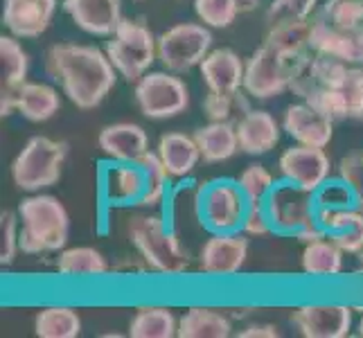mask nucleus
<instances>
[{"instance_id":"nucleus-1","label":"nucleus","mask_w":363,"mask_h":338,"mask_svg":"<svg viewBox=\"0 0 363 338\" xmlns=\"http://www.w3.org/2000/svg\"><path fill=\"white\" fill-rule=\"evenodd\" d=\"M45 70L79 111H93L116 89L118 70L93 45L59 43L45 55Z\"/></svg>"},{"instance_id":"nucleus-2","label":"nucleus","mask_w":363,"mask_h":338,"mask_svg":"<svg viewBox=\"0 0 363 338\" xmlns=\"http://www.w3.org/2000/svg\"><path fill=\"white\" fill-rule=\"evenodd\" d=\"M21 250L25 255L59 253L68 244L70 217L52 194H32L18 205Z\"/></svg>"},{"instance_id":"nucleus-3","label":"nucleus","mask_w":363,"mask_h":338,"mask_svg":"<svg viewBox=\"0 0 363 338\" xmlns=\"http://www.w3.org/2000/svg\"><path fill=\"white\" fill-rule=\"evenodd\" d=\"M273 230L280 235H294L300 242L323 240L325 230L316 219V194L307 192L289 181L275 183L273 192L264 201Z\"/></svg>"},{"instance_id":"nucleus-4","label":"nucleus","mask_w":363,"mask_h":338,"mask_svg":"<svg viewBox=\"0 0 363 338\" xmlns=\"http://www.w3.org/2000/svg\"><path fill=\"white\" fill-rule=\"evenodd\" d=\"M129 240L145 264L160 275H181L187 271V255L174 230L156 215H135L129 219Z\"/></svg>"},{"instance_id":"nucleus-5","label":"nucleus","mask_w":363,"mask_h":338,"mask_svg":"<svg viewBox=\"0 0 363 338\" xmlns=\"http://www.w3.org/2000/svg\"><path fill=\"white\" fill-rule=\"evenodd\" d=\"M68 145L45 135L30 137L11 162V181L23 192H41L59 183Z\"/></svg>"},{"instance_id":"nucleus-6","label":"nucleus","mask_w":363,"mask_h":338,"mask_svg":"<svg viewBox=\"0 0 363 338\" xmlns=\"http://www.w3.org/2000/svg\"><path fill=\"white\" fill-rule=\"evenodd\" d=\"M104 52L120 77L135 84L158 59V39L140 21L122 18L113 36H108Z\"/></svg>"},{"instance_id":"nucleus-7","label":"nucleus","mask_w":363,"mask_h":338,"mask_svg":"<svg viewBox=\"0 0 363 338\" xmlns=\"http://www.w3.org/2000/svg\"><path fill=\"white\" fill-rule=\"evenodd\" d=\"M196 215L210 235L240 232L248 212V201L237 181L217 179L203 183L196 192Z\"/></svg>"},{"instance_id":"nucleus-8","label":"nucleus","mask_w":363,"mask_h":338,"mask_svg":"<svg viewBox=\"0 0 363 338\" xmlns=\"http://www.w3.org/2000/svg\"><path fill=\"white\" fill-rule=\"evenodd\" d=\"M309 57L311 55L303 59H286L267 43L257 47L246 61V70H244L246 95L255 99H271L275 95L289 91L294 74Z\"/></svg>"},{"instance_id":"nucleus-9","label":"nucleus","mask_w":363,"mask_h":338,"mask_svg":"<svg viewBox=\"0 0 363 338\" xmlns=\"http://www.w3.org/2000/svg\"><path fill=\"white\" fill-rule=\"evenodd\" d=\"M135 104L149 120H172L190 108V89L177 72H147L135 81Z\"/></svg>"},{"instance_id":"nucleus-10","label":"nucleus","mask_w":363,"mask_h":338,"mask_svg":"<svg viewBox=\"0 0 363 338\" xmlns=\"http://www.w3.org/2000/svg\"><path fill=\"white\" fill-rule=\"evenodd\" d=\"M212 47V32L203 23H179L158 36V61L169 72L201 66Z\"/></svg>"},{"instance_id":"nucleus-11","label":"nucleus","mask_w":363,"mask_h":338,"mask_svg":"<svg viewBox=\"0 0 363 338\" xmlns=\"http://www.w3.org/2000/svg\"><path fill=\"white\" fill-rule=\"evenodd\" d=\"M278 167L282 174V181H289L314 194L330 181L332 174V162L330 156L325 154V149L305 145L286 149L278 160Z\"/></svg>"},{"instance_id":"nucleus-12","label":"nucleus","mask_w":363,"mask_h":338,"mask_svg":"<svg viewBox=\"0 0 363 338\" xmlns=\"http://www.w3.org/2000/svg\"><path fill=\"white\" fill-rule=\"evenodd\" d=\"M248 257V240L240 232L210 235L199 253V269L210 278H228L240 273Z\"/></svg>"},{"instance_id":"nucleus-13","label":"nucleus","mask_w":363,"mask_h":338,"mask_svg":"<svg viewBox=\"0 0 363 338\" xmlns=\"http://www.w3.org/2000/svg\"><path fill=\"white\" fill-rule=\"evenodd\" d=\"M291 322L305 338H345L352 329V307L303 305L294 309Z\"/></svg>"},{"instance_id":"nucleus-14","label":"nucleus","mask_w":363,"mask_h":338,"mask_svg":"<svg viewBox=\"0 0 363 338\" xmlns=\"http://www.w3.org/2000/svg\"><path fill=\"white\" fill-rule=\"evenodd\" d=\"M309 45L311 52L328 55L334 59H341L345 64H363V30L347 32L330 25L320 14L311 16L309 21Z\"/></svg>"},{"instance_id":"nucleus-15","label":"nucleus","mask_w":363,"mask_h":338,"mask_svg":"<svg viewBox=\"0 0 363 338\" xmlns=\"http://www.w3.org/2000/svg\"><path fill=\"white\" fill-rule=\"evenodd\" d=\"M55 11L57 0H3V23L16 39H39Z\"/></svg>"},{"instance_id":"nucleus-16","label":"nucleus","mask_w":363,"mask_h":338,"mask_svg":"<svg viewBox=\"0 0 363 338\" xmlns=\"http://www.w3.org/2000/svg\"><path fill=\"white\" fill-rule=\"evenodd\" d=\"M201 77L210 93L237 97L244 89V70L246 64L240 59V55L228 47L210 50L208 57L201 61Z\"/></svg>"},{"instance_id":"nucleus-17","label":"nucleus","mask_w":363,"mask_h":338,"mask_svg":"<svg viewBox=\"0 0 363 338\" xmlns=\"http://www.w3.org/2000/svg\"><path fill=\"white\" fill-rule=\"evenodd\" d=\"M282 129L286 135L294 137L298 145L305 147H318L325 149L332 142L334 135V120L328 118L325 113L314 108L311 104H294L286 108L284 120H282Z\"/></svg>"},{"instance_id":"nucleus-18","label":"nucleus","mask_w":363,"mask_h":338,"mask_svg":"<svg viewBox=\"0 0 363 338\" xmlns=\"http://www.w3.org/2000/svg\"><path fill=\"white\" fill-rule=\"evenodd\" d=\"M64 11L79 30L93 36H113L122 23V0H64Z\"/></svg>"},{"instance_id":"nucleus-19","label":"nucleus","mask_w":363,"mask_h":338,"mask_svg":"<svg viewBox=\"0 0 363 338\" xmlns=\"http://www.w3.org/2000/svg\"><path fill=\"white\" fill-rule=\"evenodd\" d=\"M30 57L14 34L0 36V116H11V99L28 81Z\"/></svg>"},{"instance_id":"nucleus-20","label":"nucleus","mask_w":363,"mask_h":338,"mask_svg":"<svg viewBox=\"0 0 363 338\" xmlns=\"http://www.w3.org/2000/svg\"><path fill=\"white\" fill-rule=\"evenodd\" d=\"M97 147L113 162H138L149 154V135L140 124L116 122L99 131Z\"/></svg>"},{"instance_id":"nucleus-21","label":"nucleus","mask_w":363,"mask_h":338,"mask_svg":"<svg viewBox=\"0 0 363 338\" xmlns=\"http://www.w3.org/2000/svg\"><path fill=\"white\" fill-rule=\"evenodd\" d=\"M147 190L140 162H116L102 174V194L111 205H140Z\"/></svg>"},{"instance_id":"nucleus-22","label":"nucleus","mask_w":363,"mask_h":338,"mask_svg":"<svg viewBox=\"0 0 363 338\" xmlns=\"http://www.w3.org/2000/svg\"><path fill=\"white\" fill-rule=\"evenodd\" d=\"M316 219L325 235L343 248V253L359 255L363 248V210L316 205Z\"/></svg>"},{"instance_id":"nucleus-23","label":"nucleus","mask_w":363,"mask_h":338,"mask_svg":"<svg viewBox=\"0 0 363 338\" xmlns=\"http://www.w3.org/2000/svg\"><path fill=\"white\" fill-rule=\"evenodd\" d=\"M237 140L246 156H264L280 142V124L269 111L248 108L237 122Z\"/></svg>"},{"instance_id":"nucleus-24","label":"nucleus","mask_w":363,"mask_h":338,"mask_svg":"<svg viewBox=\"0 0 363 338\" xmlns=\"http://www.w3.org/2000/svg\"><path fill=\"white\" fill-rule=\"evenodd\" d=\"M156 154L162 160V165H165L172 179L190 176L196 169L199 160H201V149H199L194 135H185V133L160 135Z\"/></svg>"},{"instance_id":"nucleus-25","label":"nucleus","mask_w":363,"mask_h":338,"mask_svg":"<svg viewBox=\"0 0 363 338\" xmlns=\"http://www.w3.org/2000/svg\"><path fill=\"white\" fill-rule=\"evenodd\" d=\"M61 108V97L52 86L41 81H25L11 99V111H18L30 122L52 120Z\"/></svg>"},{"instance_id":"nucleus-26","label":"nucleus","mask_w":363,"mask_h":338,"mask_svg":"<svg viewBox=\"0 0 363 338\" xmlns=\"http://www.w3.org/2000/svg\"><path fill=\"white\" fill-rule=\"evenodd\" d=\"M194 140L201 149V160L215 165V162L230 160L240 152V140H237V124L228 120L210 122L194 133Z\"/></svg>"},{"instance_id":"nucleus-27","label":"nucleus","mask_w":363,"mask_h":338,"mask_svg":"<svg viewBox=\"0 0 363 338\" xmlns=\"http://www.w3.org/2000/svg\"><path fill=\"white\" fill-rule=\"evenodd\" d=\"M230 334V318L217 309L190 307L179 320V338H228Z\"/></svg>"},{"instance_id":"nucleus-28","label":"nucleus","mask_w":363,"mask_h":338,"mask_svg":"<svg viewBox=\"0 0 363 338\" xmlns=\"http://www.w3.org/2000/svg\"><path fill=\"white\" fill-rule=\"evenodd\" d=\"M309 32L311 25L309 21H298V23H273L267 30L264 43L273 47L275 52H280L286 59H303L309 55Z\"/></svg>"},{"instance_id":"nucleus-29","label":"nucleus","mask_w":363,"mask_h":338,"mask_svg":"<svg viewBox=\"0 0 363 338\" xmlns=\"http://www.w3.org/2000/svg\"><path fill=\"white\" fill-rule=\"evenodd\" d=\"M303 271L311 278H336L343 271V248L332 237L305 244Z\"/></svg>"},{"instance_id":"nucleus-30","label":"nucleus","mask_w":363,"mask_h":338,"mask_svg":"<svg viewBox=\"0 0 363 338\" xmlns=\"http://www.w3.org/2000/svg\"><path fill=\"white\" fill-rule=\"evenodd\" d=\"M57 271L66 278H99L108 273V261L91 246L64 248L57 257Z\"/></svg>"},{"instance_id":"nucleus-31","label":"nucleus","mask_w":363,"mask_h":338,"mask_svg":"<svg viewBox=\"0 0 363 338\" xmlns=\"http://www.w3.org/2000/svg\"><path fill=\"white\" fill-rule=\"evenodd\" d=\"M131 338H174L179 336V320L167 307H140L129 322Z\"/></svg>"},{"instance_id":"nucleus-32","label":"nucleus","mask_w":363,"mask_h":338,"mask_svg":"<svg viewBox=\"0 0 363 338\" xmlns=\"http://www.w3.org/2000/svg\"><path fill=\"white\" fill-rule=\"evenodd\" d=\"M34 332L39 338H77L82 318L72 307H43L34 318Z\"/></svg>"},{"instance_id":"nucleus-33","label":"nucleus","mask_w":363,"mask_h":338,"mask_svg":"<svg viewBox=\"0 0 363 338\" xmlns=\"http://www.w3.org/2000/svg\"><path fill=\"white\" fill-rule=\"evenodd\" d=\"M145 169V179H147V190L140 205L143 208H158L162 201H165V194H167V181L172 179L169 171L162 165V160L158 158L156 152H149L145 154L140 160H138Z\"/></svg>"},{"instance_id":"nucleus-34","label":"nucleus","mask_w":363,"mask_h":338,"mask_svg":"<svg viewBox=\"0 0 363 338\" xmlns=\"http://www.w3.org/2000/svg\"><path fill=\"white\" fill-rule=\"evenodd\" d=\"M194 11L199 21L215 30L230 28L242 14L237 0H194Z\"/></svg>"},{"instance_id":"nucleus-35","label":"nucleus","mask_w":363,"mask_h":338,"mask_svg":"<svg viewBox=\"0 0 363 338\" xmlns=\"http://www.w3.org/2000/svg\"><path fill=\"white\" fill-rule=\"evenodd\" d=\"M318 14L339 30H363V7L357 0H328Z\"/></svg>"},{"instance_id":"nucleus-36","label":"nucleus","mask_w":363,"mask_h":338,"mask_svg":"<svg viewBox=\"0 0 363 338\" xmlns=\"http://www.w3.org/2000/svg\"><path fill=\"white\" fill-rule=\"evenodd\" d=\"M237 183H240L248 203H264L269 198V194L273 192V187H275L273 174L264 165H248L240 174Z\"/></svg>"},{"instance_id":"nucleus-37","label":"nucleus","mask_w":363,"mask_h":338,"mask_svg":"<svg viewBox=\"0 0 363 338\" xmlns=\"http://www.w3.org/2000/svg\"><path fill=\"white\" fill-rule=\"evenodd\" d=\"M318 0H273L267 14V23H298L311 21Z\"/></svg>"},{"instance_id":"nucleus-38","label":"nucleus","mask_w":363,"mask_h":338,"mask_svg":"<svg viewBox=\"0 0 363 338\" xmlns=\"http://www.w3.org/2000/svg\"><path fill=\"white\" fill-rule=\"evenodd\" d=\"M21 219L18 212L3 210L0 212V264L7 266L16 259L21 250Z\"/></svg>"},{"instance_id":"nucleus-39","label":"nucleus","mask_w":363,"mask_h":338,"mask_svg":"<svg viewBox=\"0 0 363 338\" xmlns=\"http://www.w3.org/2000/svg\"><path fill=\"white\" fill-rule=\"evenodd\" d=\"M316 205L320 208H359L357 194L345 181H328L316 192Z\"/></svg>"},{"instance_id":"nucleus-40","label":"nucleus","mask_w":363,"mask_h":338,"mask_svg":"<svg viewBox=\"0 0 363 338\" xmlns=\"http://www.w3.org/2000/svg\"><path fill=\"white\" fill-rule=\"evenodd\" d=\"M339 176L357 194L359 210H363V154H350L339 162Z\"/></svg>"},{"instance_id":"nucleus-41","label":"nucleus","mask_w":363,"mask_h":338,"mask_svg":"<svg viewBox=\"0 0 363 338\" xmlns=\"http://www.w3.org/2000/svg\"><path fill=\"white\" fill-rule=\"evenodd\" d=\"M242 232L246 237H264V235L275 232L264 203H248V212L242 223Z\"/></svg>"},{"instance_id":"nucleus-42","label":"nucleus","mask_w":363,"mask_h":338,"mask_svg":"<svg viewBox=\"0 0 363 338\" xmlns=\"http://www.w3.org/2000/svg\"><path fill=\"white\" fill-rule=\"evenodd\" d=\"M240 102V95L237 97H226V95H217V93H210L203 99V111L210 122H221V120H228L233 106Z\"/></svg>"},{"instance_id":"nucleus-43","label":"nucleus","mask_w":363,"mask_h":338,"mask_svg":"<svg viewBox=\"0 0 363 338\" xmlns=\"http://www.w3.org/2000/svg\"><path fill=\"white\" fill-rule=\"evenodd\" d=\"M237 336H240V338H278L282 334H280L278 327H275V325L255 322V325H248V327H244Z\"/></svg>"},{"instance_id":"nucleus-44","label":"nucleus","mask_w":363,"mask_h":338,"mask_svg":"<svg viewBox=\"0 0 363 338\" xmlns=\"http://www.w3.org/2000/svg\"><path fill=\"white\" fill-rule=\"evenodd\" d=\"M237 5H240V11L244 14V11H253L259 5V0H237Z\"/></svg>"},{"instance_id":"nucleus-45","label":"nucleus","mask_w":363,"mask_h":338,"mask_svg":"<svg viewBox=\"0 0 363 338\" xmlns=\"http://www.w3.org/2000/svg\"><path fill=\"white\" fill-rule=\"evenodd\" d=\"M359 336L363 338V316H361V320H359Z\"/></svg>"},{"instance_id":"nucleus-46","label":"nucleus","mask_w":363,"mask_h":338,"mask_svg":"<svg viewBox=\"0 0 363 338\" xmlns=\"http://www.w3.org/2000/svg\"><path fill=\"white\" fill-rule=\"evenodd\" d=\"M359 261H361V266H363V248L359 250Z\"/></svg>"},{"instance_id":"nucleus-47","label":"nucleus","mask_w":363,"mask_h":338,"mask_svg":"<svg viewBox=\"0 0 363 338\" xmlns=\"http://www.w3.org/2000/svg\"><path fill=\"white\" fill-rule=\"evenodd\" d=\"M357 3H359V5H361V7H363V0H357Z\"/></svg>"},{"instance_id":"nucleus-48","label":"nucleus","mask_w":363,"mask_h":338,"mask_svg":"<svg viewBox=\"0 0 363 338\" xmlns=\"http://www.w3.org/2000/svg\"><path fill=\"white\" fill-rule=\"evenodd\" d=\"M135 3H140V0H135Z\"/></svg>"}]
</instances>
